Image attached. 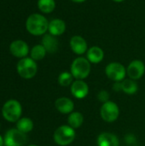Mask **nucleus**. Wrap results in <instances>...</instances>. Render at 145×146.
<instances>
[{
	"instance_id": "obj_25",
	"label": "nucleus",
	"mask_w": 145,
	"mask_h": 146,
	"mask_svg": "<svg viewBox=\"0 0 145 146\" xmlns=\"http://www.w3.org/2000/svg\"><path fill=\"white\" fill-rule=\"evenodd\" d=\"M126 142L128 145H133L136 142V138L132 134H128L126 136Z\"/></svg>"
},
{
	"instance_id": "obj_6",
	"label": "nucleus",
	"mask_w": 145,
	"mask_h": 146,
	"mask_svg": "<svg viewBox=\"0 0 145 146\" xmlns=\"http://www.w3.org/2000/svg\"><path fill=\"white\" fill-rule=\"evenodd\" d=\"M106 76L114 82H121L124 80L127 75L126 68L121 62H109L105 68Z\"/></svg>"
},
{
	"instance_id": "obj_15",
	"label": "nucleus",
	"mask_w": 145,
	"mask_h": 146,
	"mask_svg": "<svg viewBox=\"0 0 145 146\" xmlns=\"http://www.w3.org/2000/svg\"><path fill=\"white\" fill-rule=\"evenodd\" d=\"M66 31V23L60 18H54L49 21L48 32L53 36L58 37L62 35Z\"/></svg>"
},
{
	"instance_id": "obj_9",
	"label": "nucleus",
	"mask_w": 145,
	"mask_h": 146,
	"mask_svg": "<svg viewBox=\"0 0 145 146\" xmlns=\"http://www.w3.org/2000/svg\"><path fill=\"white\" fill-rule=\"evenodd\" d=\"M127 76L134 80H140L145 74V64L141 60H133L126 67Z\"/></svg>"
},
{
	"instance_id": "obj_19",
	"label": "nucleus",
	"mask_w": 145,
	"mask_h": 146,
	"mask_svg": "<svg viewBox=\"0 0 145 146\" xmlns=\"http://www.w3.org/2000/svg\"><path fill=\"white\" fill-rule=\"evenodd\" d=\"M121 88L124 93L127 95H134L138 90V86L136 80L130 78H126L124 80L121 81Z\"/></svg>"
},
{
	"instance_id": "obj_27",
	"label": "nucleus",
	"mask_w": 145,
	"mask_h": 146,
	"mask_svg": "<svg viewBox=\"0 0 145 146\" xmlns=\"http://www.w3.org/2000/svg\"><path fill=\"white\" fill-rule=\"evenodd\" d=\"M70 1H72V2H73V3H81L85 2L86 0H70Z\"/></svg>"
},
{
	"instance_id": "obj_14",
	"label": "nucleus",
	"mask_w": 145,
	"mask_h": 146,
	"mask_svg": "<svg viewBox=\"0 0 145 146\" xmlns=\"http://www.w3.org/2000/svg\"><path fill=\"white\" fill-rule=\"evenodd\" d=\"M97 146H120L119 138L113 133H101L97 139Z\"/></svg>"
},
{
	"instance_id": "obj_20",
	"label": "nucleus",
	"mask_w": 145,
	"mask_h": 146,
	"mask_svg": "<svg viewBox=\"0 0 145 146\" xmlns=\"http://www.w3.org/2000/svg\"><path fill=\"white\" fill-rule=\"evenodd\" d=\"M15 127L19 131L26 134L30 133L31 131H32L34 125H33V121H32V119L28 117H22L20 120H18Z\"/></svg>"
},
{
	"instance_id": "obj_24",
	"label": "nucleus",
	"mask_w": 145,
	"mask_h": 146,
	"mask_svg": "<svg viewBox=\"0 0 145 146\" xmlns=\"http://www.w3.org/2000/svg\"><path fill=\"white\" fill-rule=\"evenodd\" d=\"M109 98H110V94H109V92L107 90H101L97 93V99L102 104H104L106 102L110 101L109 100Z\"/></svg>"
},
{
	"instance_id": "obj_4",
	"label": "nucleus",
	"mask_w": 145,
	"mask_h": 146,
	"mask_svg": "<svg viewBox=\"0 0 145 146\" xmlns=\"http://www.w3.org/2000/svg\"><path fill=\"white\" fill-rule=\"evenodd\" d=\"M76 138L75 129L70 126L62 125L58 127L53 134L54 142L60 146H68L71 145Z\"/></svg>"
},
{
	"instance_id": "obj_29",
	"label": "nucleus",
	"mask_w": 145,
	"mask_h": 146,
	"mask_svg": "<svg viewBox=\"0 0 145 146\" xmlns=\"http://www.w3.org/2000/svg\"><path fill=\"white\" fill-rule=\"evenodd\" d=\"M114 2H115V3H122V2H124L125 0H113Z\"/></svg>"
},
{
	"instance_id": "obj_10",
	"label": "nucleus",
	"mask_w": 145,
	"mask_h": 146,
	"mask_svg": "<svg viewBox=\"0 0 145 146\" xmlns=\"http://www.w3.org/2000/svg\"><path fill=\"white\" fill-rule=\"evenodd\" d=\"M71 94L76 99L85 98L89 94V86L83 80H75L70 86Z\"/></svg>"
},
{
	"instance_id": "obj_5",
	"label": "nucleus",
	"mask_w": 145,
	"mask_h": 146,
	"mask_svg": "<svg viewBox=\"0 0 145 146\" xmlns=\"http://www.w3.org/2000/svg\"><path fill=\"white\" fill-rule=\"evenodd\" d=\"M16 70L21 78L25 80H31L37 74L38 65L36 61L26 56L20 59L16 65Z\"/></svg>"
},
{
	"instance_id": "obj_30",
	"label": "nucleus",
	"mask_w": 145,
	"mask_h": 146,
	"mask_svg": "<svg viewBox=\"0 0 145 146\" xmlns=\"http://www.w3.org/2000/svg\"><path fill=\"white\" fill-rule=\"evenodd\" d=\"M27 146H38V145H27Z\"/></svg>"
},
{
	"instance_id": "obj_18",
	"label": "nucleus",
	"mask_w": 145,
	"mask_h": 146,
	"mask_svg": "<svg viewBox=\"0 0 145 146\" xmlns=\"http://www.w3.org/2000/svg\"><path fill=\"white\" fill-rule=\"evenodd\" d=\"M84 123V115L79 111H73L68 115V125L73 127V129L79 128Z\"/></svg>"
},
{
	"instance_id": "obj_2",
	"label": "nucleus",
	"mask_w": 145,
	"mask_h": 146,
	"mask_svg": "<svg viewBox=\"0 0 145 146\" xmlns=\"http://www.w3.org/2000/svg\"><path fill=\"white\" fill-rule=\"evenodd\" d=\"M91 63L86 57L78 56L71 63L70 72L73 74L74 80H85L91 74Z\"/></svg>"
},
{
	"instance_id": "obj_12",
	"label": "nucleus",
	"mask_w": 145,
	"mask_h": 146,
	"mask_svg": "<svg viewBox=\"0 0 145 146\" xmlns=\"http://www.w3.org/2000/svg\"><path fill=\"white\" fill-rule=\"evenodd\" d=\"M9 51L15 57L20 59L26 57L27 55L30 53L28 44L21 39L14 40L9 44Z\"/></svg>"
},
{
	"instance_id": "obj_21",
	"label": "nucleus",
	"mask_w": 145,
	"mask_h": 146,
	"mask_svg": "<svg viewBox=\"0 0 145 146\" xmlns=\"http://www.w3.org/2000/svg\"><path fill=\"white\" fill-rule=\"evenodd\" d=\"M56 1L55 0H38V8L40 12L44 14H50L56 9Z\"/></svg>"
},
{
	"instance_id": "obj_7",
	"label": "nucleus",
	"mask_w": 145,
	"mask_h": 146,
	"mask_svg": "<svg viewBox=\"0 0 145 146\" xmlns=\"http://www.w3.org/2000/svg\"><path fill=\"white\" fill-rule=\"evenodd\" d=\"M120 112L118 104L111 100L103 104L100 108V116L108 123H112L117 121L120 116Z\"/></svg>"
},
{
	"instance_id": "obj_1",
	"label": "nucleus",
	"mask_w": 145,
	"mask_h": 146,
	"mask_svg": "<svg viewBox=\"0 0 145 146\" xmlns=\"http://www.w3.org/2000/svg\"><path fill=\"white\" fill-rule=\"evenodd\" d=\"M49 21L42 14L33 13L26 21V31L33 36H43L48 32Z\"/></svg>"
},
{
	"instance_id": "obj_11",
	"label": "nucleus",
	"mask_w": 145,
	"mask_h": 146,
	"mask_svg": "<svg viewBox=\"0 0 145 146\" xmlns=\"http://www.w3.org/2000/svg\"><path fill=\"white\" fill-rule=\"evenodd\" d=\"M69 46L71 50L77 56H80L84 54H86L88 50V44L85 38L80 35H74L70 38Z\"/></svg>"
},
{
	"instance_id": "obj_26",
	"label": "nucleus",
	"mask_w": 145,
	"mask_h": 146,
	"mask_svg": "<svg viewBox=\"0 0 145 146\" xmlns=\"http://www.w3.org/2000/svg\"><path fill=\"white\" fill-rule=\"evenodd\" d=\"M113 90L115 92H122V88H121V82H115L113 85Z\"/></svg>"
},
{
	"instance_id": "obj_17",
	"label": "nucleus",
	"mask_w": 145,
	"mask_h": 146,
	"mask_svg": "<svg viewBox=\"0 0 145 146\" xmlns=\"http://www.w3.org/2000/svg\"><path fill=\"white\" fill-rule=\"evenodd\" d=\"M86 58L91 64H98L104 59V51L99 46H91L86 52Z\"/></svg>"
},
{
	"instance_id": "obj_13",
	"label": "nucleus",
	"mask_w": 145,
	"mask_h": 146,
	"mask_svg": "<svg viewBox=\"0 0 145 146\" xmlns=\"http://www.w3.org/2000/svg\"><path fill=\"white\" fill-rule=\"evenodd\" d=\"M56 110L62 115H69L74 111V103L68 97L58 98L55 102Z\"/></svg>"
},
{
	"instance_id": "obj_28",
	"label": "nucleus",
	"mask_w": 145,
	"mask_h": 146,
	"mask_svg": "<svg viewBox=\"0 0 145 146\" xmlns=\"http://www.w3.org/2000/svg\"><path fill=\"white\" fill-rule=\"evenodd\" d=\"M3 145H4V139H3V138L0 135V146Z\"/></svg>"
},
{
	"instance_id": "obj_8",
	"label": "nucleus",
	"mask_w": 145,
	"mask_h": 146,
	"mask_svg": "<svg viewBox=\"0 0 145 146\" xmlns=\"http://www.w3.org/2000/svg\"><path fill=\"white\" fill-rule=\"evenodd\" d=\"M4 146H23L27 141L26 134L16 127L8 130L4 135Z\"/></svg>"
},
{
	"instance_id": "obj_3",
	"label": "nucleus",
	"mask_w": 145,
	"mask_h": 146,
	"mask_svg": "<svg viewBox=\"0 0 145 146\" xmlns=\"http://www.w3.org/2000/svg\"><path fill=\"white\" fill-rule=\"evenodd\" d=\"M22 114V106L15 99H9L2 107V115L9 122H17Z\"/></svg>"
},
{
	"instance_id": "obj_16",
	"label": "nucleus",
	"mask_w": 145,
	"mask_h": 146,
	"mask_svg": "<svg viewBox=\"0 0 145 146\" xmlns=\"http://www.w3.org/2000/svg\"><path fill=\"white\" fill-rule=\"evenodd\" d=\"M41 44L45 48L47 53L53 54L57 51L59 48V41L57 37L51 35L50 33H45L43 35Z\"/></svg>"
},
{
	"instance_id": "obj_23",
	"label": "nucleus",
	"mask_w": 145,
	"mask_h": 146,
	"mask_svg": "<svg viewBox=\"0 0 145 146\" xmlns=\"http://www.w3.org/2000/svg\"><path fill=\"white\" fill-rule=\"evenodd\" d=\"M74 78L73 76V74H71V72L69 71H64V72H62L59 76H58V83L61 86H63V87H68V86H71V85L73 84V82L74 81L73 80Z\"/></svg>"
},
{
	"instance_id": "obj_22",
	"label": "nucleus",
	"mask_w": 145,
	"mask_h": 146,
	"mask_svg": "<svg viewBox=\"0 0 145 146\" xmlns=\"http://www.w3.org/2000/svg\"><path fill=\"white\" fill-rule=\"evenodd\" d=\"M46 54H47V51L41 44L34 45L30 50V57L36 62L44 59Z\"/></svg>"
}]
</instances>
